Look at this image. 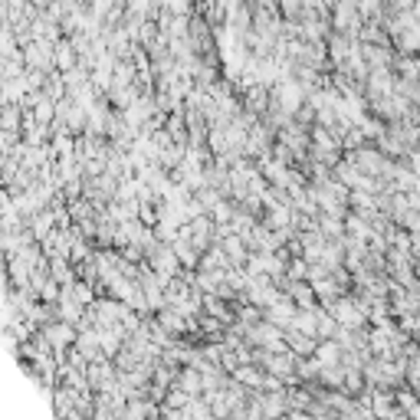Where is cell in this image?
Returning a JSON list of instances; mask_svg holds the SVG:
<instances>
[{
  "label": "cell",
  "instance_id": "cell-1",
  "mask_svg": "<svg viewBox=\"0 0 420 420\" xmlns=\"http://www.w3.org/2000/svg\"><path fill=\"white\" fill-rule=\"evenodd\" d=\"M375 414H377V417H390V414H394V397H388V394H377V397H375Z\"/></svg>",
  "mask_w": 420,
  "mask_h": 420
}]
</instances>
